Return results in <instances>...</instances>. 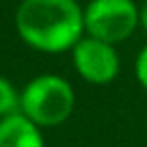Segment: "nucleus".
I'll return each instance as SVG.
<instances>
[{
    "label": "nucleus",
    "mask_w": 147,
    "mask_h": 147,
    "mask_svg": "<svg viewBox=\"0 0 147 147\" xmlns=\"http://www.w3.org/2000/svg\"><path fill=\"white\" fill-rule=\"evenodd\" d=\"M20 113V93L7 78L0 76V117Z\"/></svg>",
    "instance_id": "6"
},
{
    "label": "nucleus",
    "mask_w": 147,
    "mask_h": 147,
    "mask_svg": "<svg viewBox=\"0 0 147 147\" xmlns=\"http://www.w3.org/2000/svg\"><path fill=\"white\" fill-rule=\"evenodd\" d=\"M136 28H141V7L134 0H89L84 5V35L119 46Z\"/></svg>",
    "instance_id": "3"
},
{
    "label": "nucleus",
    "mask_w": 147,
    "mask_h": 147,
    "mask_svg": "<svg viewBox=\"0 0 147 147\" xmlns=\"http://www.w3.org/2000/svg\"><path fill=\"white\" fill-rule=\"evenodd\" d=\"M69 52H71L74 69L84 82L104 87L119 76L121 59L115 43L102 41L91 35H82Z\"/></svg>",
    "instance_id": "4"
},
{
    "label": "nucleus",
    "mask_w": 147,
    "mask_h": 147,
    "mask_svg": "<svg viewBox=\"0 0 147 147\" xmlns=\"http://www.w3.org/2000/svg\"><path fill=\"white\" fill-rule=\"evenodd\" d=\"M141 28L147 32V0L141 5Z\"/></svg>",
    "instance_id": "8"
},
{
    "label": "nucleus",
    "mask_w": 147,
    "mask_h": 147,
    "mask_svg": "<svg viewBox=\"0 0 147 147\" xmlns=\"http://www.w3.org/2000/svg\"><path fill=\"white\" fill-rule=\"evenodd\" d=\"M0 147H46V143L39 125L22 113H13L0 117Z\"/></svg>",
    "instance_id": "5"
},
{
    "label": "nucleus",
    "mask_w": 147,
    "mask_h": 147,
    "mask_svg": "<svg viewBox=\"0 0 147 147\" xmlns=\"http://www.w3.org/2000/svg\"><path fill=\"white\" fill-rule=\"evenodd\" d=\"M15 30L32 50L69 52L84 35V7L78 0H22L15 11Z\"/></svg>",
    "instance_id": "1"
},
{
    "label": "nucleus",
    "mask_w": 147,
    "mask_h": 147,
    "mask_svg": "<svg viewBox=\"0 0 147 147\" xmlns=\"http://www.w3.org/2000/svg\"><path fill=\"white\" fill-rule=\"evenodd\" d=\"M76 93L67 78L59 74L35 76L20 93V113L39 128H56L71 117Z\"/></svg>",
    "instance_id": "2"
},
{
    "label": "nucleus",
    "mask_w": 147,
    "mask_h": 147,
    "mask_svg": "<svg viewBox=\"0 0 147 147\" xmlns=\"http://www.w3.org/2000/svg\"><path fill=\"white\" fill-rule=\"evenodd\" d=\"M134 76H136V82L141 84V89L147 93V43L138 50L136 59H134Z\"/></svg>",
    "instance_id": "7"
}]
</instances>
